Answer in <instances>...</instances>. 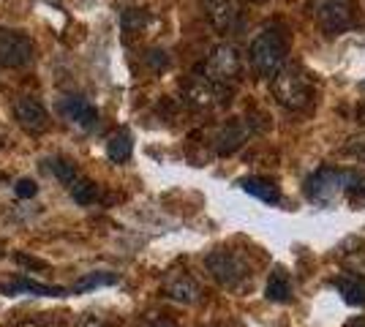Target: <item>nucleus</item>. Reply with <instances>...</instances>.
<instances>
[{
  "label": "nucleus",
  "instance_id": "obj_1",
  "mask_svg": "<svg viewBox=\"0 0 365 327\" xmlns=\"http://www.w3.org/2000/svg\"><path fill=\"white\" fill-rule=\"evenodd\" d=\"M289 31L275 22V25H267L257 33V38L251 41L248 47V61L254 66L259 77H275L284 66H287V55H289Z\"/></svg>",
  "mask_w": 365,
  "mask_h": 327
},
{
  "label": "nucleus",
  "instance_id": "obj_2",
  "mask_svg": "<svg viewBox=\"0 0 365 327\" xmlns=\"http://www.w3.org/2000/svg\"><path fill=\"white\" fill-rule=\"evenodd\" d=\"M275 101L289 112H305L317 101V85L303 66H284L273 77Z\"/></svg>",
  "mask_w": 365,
  "mask_h": 327
},
{
  "label": "nucleus",
  "instance_id": "obj_3",
  "mask_svg": "<svg viewBox=\"0 0 365 327\" xmlns=\"http://www.w3.org/2000/svg\"><path fill=\"white\" fill-rule=\"evenodd\" d=\"M308 11L314 16V25L324 36H341L357 25L354 0H311Z\"/></svg>",
  "mask_w": 365,
  "mask_h": 327
},
{
  "label": "nucleus",
  "instance_id": "obj_4",
  "mask_svg": "<svg viewBox=\"0 0 365 327\" xmlns=\"http://www.w3.org/2000/svg\"><path fill=\"white\" fill-rule=\"evenodd\" d=\"M207 273L213 276L215 284H221L224 289H240L245 281L251 279V267L245 262L237 251L227 249H215L207 254L205 259Z\"/></svg>",
  "mask_w": 365,
  "mask_h": 327
},
{
  "label": "nucleus",
  "instance_id": "obj_5",
  "mask_svg": "<svg viewBox=\"0 0 365 327\" xmlns=\"http://www.w3.org/2000/svg\"><path fill=\"white\" fill-rule=\"evenodd\" d=\"M243 74V61H240V52L232 47V44H221L210 52V58L202 66V77H207L213 85L229 90L232 82H237Z\"/></svg>",
  "mask_w": 365,
  "mask_h": 327
},
{
  "label": "nucleus",
  "instance_id": "obj_6",
  "mask_svg": "<svg viewBox=\"0 0 365 327\" xmlns=\"http://www.w3.org/2000/svg\"><path fill=\"white\" fill-rule=\"evenodd\" d=\"M303 191L305 197H308V202L314 204L335 202V197L344 194V170H338V167H322L314 175H308Z\"/></svg>",
  "mask_w": 365,
  "mask_h": 327
},
{
  "label": "nucleus",
  "instance_id": "obj_7",
  "mask_svg": "<svg viewBox=\"0 0 365 327\" xmlns=\"http://www.w3.org/2000/svg\"><path fill=\"white\" fill-rule=\"evenodd\" d=\"M33 47L31 36L11 28H0V63L6 68H25L33 63Z\"/></svg>",
  "mask_w": 365,
  "mask_h": 327
},
{
  "label": "nucleus",
  "instance_id": "obj_8",
  "mask_svg": "<svg viewBox=\"0 0 365 327\" xmlns=\"http://www.w3.org/2000/svg\"><path fill=\"white\" fill-rule=\"evenodd\" d=\"M229 90L224 88H218L213 85L207 77H202V74H194V77L188 79L185 85H182V98H185V104H191L194 109H213L218 104H224Z\"/></svg>",
  "mask_w": 365,
  "mask_h": 327
},
{
  "label": "nucleus",
  "instance_id": "obj_9",
  "mask_svg": "<svg viewBox=\"0 0 365 327\" xmlns=\"http://www.w3.org/2000/svg\"><path fill=\"white\" fill-rule=\"evenodd\" d=\"M14 118H16V123L22 125L28 134H41L46 125H49V115H46L44 104H41L38 98H33V95L16 98Z\"/></svg>",
  "mask_w": 365,
  "mask_h": 327
},
{
  "label": "nucleus",
  "instance_id": "obj_10",
  "mask_svg": "<svg viewBox=\"0 0 365 327\" xmlns=\"http://www.w3.org/2000/svg\"><path fill=\"white\" fill-rule=\"evenodd\" d=\"M58 112H61L68 123L79 125V128H85V131H91V128L98 125V109L93 107L91 101L79 98V95H66V98H61Z\"/></svg>",
  "mask_w": 365,
  "mask_h": 327
},
{
  "label": "nucleus",
  "instance_id": "obj_11",
  "mask_svg": "<svg viewBox=\"0 0 365 327\" xmlns=\"http://www.w3.org/2000/svg\"><path fill=\"white\" fill-rule=\"evenodd\" d=\"M164 295L169 300H175V303H182V306H194L202 297V289H199V284L188 273L175 270V273H169L167 279H164Z\"/></svg>",
  "mask_w": 365,
  "mask_h": 327
},
{
  "label": "nucleus",
  "instance_id": "obj_12",
  "mask_svg": "<svg viewBox=\"0 0 365 327\" xmlns=\"http://www.w3.org/2000/svg\"><path fill=\"white\" fill-rule=\"evenodd\" d=\"M248 134H251V128H248L240 118L229 120V123L218 131V137H215V153H218V156H232V153H237V150L243 147V142L248 140Z\"/></svg>",
  "mask_w": 365,
  "mask_h": 327
},
{
  "label": "nucleus",
  "instance_id": "obj_13",
  "mask_svg": "<svg viewBox=\"0 0 365 327\" xmlns=\"http://www.w3.org/2000/svg\"><path fill=\"white\" fill-rule=\"evenodd\" d=\"M202 3V11L210 19L218 33H227L232 28V19H235V9H232V0H199Z\"/></svg>",
  "mask_w": 365,
  "mask_h": 327
},
{
  "label": "nucleus",
  "instance_id": "obj_14",
  "mask_svg": "<svg viewBox=\"0 0 365 327\" xmlns=\"http://www.w3.org/2000/svg\"><path fill=\"white\" fill-rule=\"evenodd\" d=\"M240 188L245 194H251V197H257V199L267 204H275L281 199V188L275 186V180H270V177H243Z\"/></svg>",
  "mask_w": 365,
  "mask_h": 327
},
{
  "label": "nucleus",
  "instance_id": "obj_15",
  "mask_svg": "<svg viewBox=\"0 0 365 327\" xmlns=\"http://www.w3.org/2000/svg\"><path fill=\"white\" fill-rule=\"evenodd\" d=\"M341 265L349 276L365 279V243L363 240H346L341 249Z\"/></svg>",
  "mask_w": 365,
  "mask_h": 327
},
{
  "label": "nucleus",
  "instance_id": "obj_16",
  "mask_svg": "<svg viewBox=\"0 0 365 327\" xmlns=\"http://www.w3.org/2000/svg\"><path fill=\"white\" fill-rule=\"evenodd\" d=\"M333 286L341 292V297L349 303V306H365V279H357V276H338L333 281Z\"/></svg>",
  "mask_w": 365,
  "mask_h": 327
},
{
  "label": "nucleus",
  "instance_id": "obj_17",
  "mask_svg": "<svg viewBox=\"0 0 365 327\" xmlns=\"http://www.w3.org/2000/svg\"><path fill=\"white\" fill-rule=\"evenodd\" d=\"M267 300L270 303H289L292 300V279L284 267H278L267 279Z\"/></svg>",
  "mask_w": 365,
  "mask_h": 327
},
{
  "label": "nucleus",
  "instance_id": "obj_18",
  "mask_svg": "<svg viewBox=\"0 0 365 327\" xmlns=\"http://www.w3.org/2000/svg\"><path fill=\"white\" fill-rule=\"evenodd\" d=\"M344 197L354 207H365V172L344 170Z\"/></svg>",
  "mask_w": 365,
  "mask_h": 327
},
{
  "label": "nucleus",
  "instance_id": "obj_19",
  "mask_svg": "<svg viewBox=\"0 0 365 327\" xmlns=\"http://www.w3.org/2000/svg\"><path fill=\"white\" fill-rule=\"evenodd\" d=\"M3 292H9V295L28 292V295H41V297H63L66 295V289H63V286H46V284H38V281H31V279H19L16 284L6 286Z\"/></svg>",
  "mask_w": 365,
  "mask_h": 327
},
{
  "label": "nucleus",
  "instance_id": "obj_20",
  "mask_svg": "<svg viewBox=\"0 0 365 327\" xmlns=\"http://www.w3.org/2000/svg\"><path fill=\"white\" fill-rule=\"evenodd\" d=\"M46 164H49V172H52V175H55V177H58L66 188H74L76 180L82 177V175H79V170H76V164H74V161H68V158L55 156V158H49Z\"/></svg>",
  "mask_w": 365,
  "mask_h": 327
},
{
  "label": "nucleus",
  "instance_id": "obj_21",
  "mask_svg": "<svg viewBox=\"0 0 365 327\" xmlns=\"http://www.w3.org/2000/svg\"><path fill=\"white\" fill-rule=\"evenodd\" d=\"M131 150H134V142H131V137H128L125 131H118V134H112L107 140V158L115 161V164L128 161V158H131Z\"/></svg>",
  "mask_w": 365,
  "mask_h": 327
},
{
  "label": "nucleus",
  "instance_id": "obj_22",
  "mask_svg": "<svg viewBox=\"0 0 365 327\" xmlns=\"http://www.w3.org/2000/svg\"><path fill=\"white\" fill-rule=\"evenodd\" d=\"M150 22V16L148 11H139V9H125L120 16V25H123V33H125V38H131L134 33L145 31V25Z\"/></svg>",
  "mask_w": 365,
  "mask_h": 327
},
{
  "label": "nucleus",
  "instance_id": "obj_23",
  "mask_svg": "<svg viewBox=\"0 0 365 327\" xmlns=\"http://www.w3.org/2000/svg\"><path fill=\"white\" fill-rule=\"evenodd\" d=\"M68 191H71V197H74L76 204H93L98 199V186H96L93 180H88V177H79L76 186L68 188Z\"/></svg>",
  "mask_w": 365,
  "mask_h": 327
},
{
  "label": "nucleus",
  "instance_id": "obj_24",
  "mask_svg": "<svg viewBox=\"0 0 365 327\" xmlns=\"http://www.w3.org/2000/svg\"><path fill=\"white\" fill-rule=\"evenodd\" d=\"M115 281H118L115 273H91L82 281H76L74 286H71V292H88V289H96V286H109Z\"/></svg>",
  "mask_w": 365,
  "mask_h": 327
},
{
  "label": "nucleus",
  "instance_id": "obj_25",
  "mask_svg": "<svg viewBox=\"0 0 365 327\" xmlns=\"http://www.w3.org/2000/svg\"><path fill=\"white\" fill-rule=\"evenodd\" d=\"M16 327H63V316L61 313H38V316L19 322Z\"/></svg>",
  "mask_w": 365,
  "mask_h": 327
},
{
  "label": "nucleus",
  "instance_id": "obj_26",
  "mask_svg": "<svg viewBox=\"0 0 365 327\" xmlns=\"http://www.w3.org/2000/svg\"><path fill=\"white\" fill-rule=\"evenodd\" d=\"M14 194L19 199H31V197L38 194V186H36V180H31V177H22V180H16Z\"/></svg>",
  "mask_w": 365,
  "mask_h": 327
},
{
  "label": "nucleus",
  "instance_id": "obj_27",
  "mask_svg": "<svg viewBox=\"0 0 365 327\" xmlns=\"http://www.w3.org/2000/svg\"><path fill=\"white\" fill-rule=\"evenodd\" d=\"M145 61L153 66V71H161V68H167L169 66V58H167V52H164V49H150V52L145 55Z\"/></svg>",
  "mask_w": 365,
  "mask_h": 327
},
{
  "label": "nucleus",
  "instance_id": "obj_28",
  "mask_svg": "<svg viewBox=\"0 0 365 327\" xmlns=\"http://www.w3.org/2000/svg\"><path fill=\"white\" fill-rule=\"evenodd\" d=\"M76 327H115V325H112L109 319H104V316H98V313H88V316L79 319Z\"/></svg>",
  "mask_w": 365,
  "mask_h": 327
},
{
  "label": "nucleus",
  "instance_id": "obj_29",
  "mask_svg": "<svg viewBox=\"0 0 365 327\" xmlns=\"http://www.w3.org/2000/svg\"><path fill=\"white\" fill-rule=\"evenodd\" d=\"M349 150L357 153V156H365V137H357V140L349 142Z\"/></svg>",
  "mask_w": 365,
  "mask_h": 327
},
{
  "label": "nucleus",
  "instance_id": "obj_30",
  "mask_svg": "<svg viewBox=\"0 0 365 327\" xmlns=\"http://www.w3.org/2000/svg\"><path fill=\"white\" fill-rule=\"evenodd\" d=\"M346 327H365V316H354V319H349Z\"/></svg>",
  "mask_w": 365,
  "mask_h": 327
},
{
  "label": "nucleus",
  "instance_id": "obj_31",
  "mask_svg": "<svg viewBox=\"0 0 365 327\" xmlns=\"http://www.w3.org/2000/svg\"><path fill=\"white\" fill-rule=\"evenodd\" d=\"M150 327H178V325L169 322V319H155V322H150Z\"/></svg>",
  "mask_w": 365,
  "mask_h": 327
},
{
  "label": "nucleus",
  "instance_id": "obj_32",
  "mask_svg": "<svg viewBox=\"0 0 365 327\" xmlns=\"http://www.w3.org/2000/svg\"><path fill=\"white\" fill-rule=\"evenodd\" d=\"M248 3H264V0H248Z\"/></svg>",
  "mask_w": 365,
  "mask_h": 327
}]
</instances>
